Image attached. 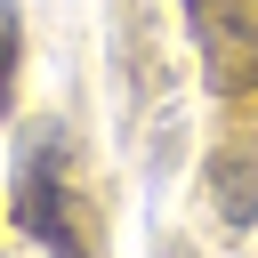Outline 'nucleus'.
<instances>
[{"label":"nucleus","instance_id":"nucleus-3","mask_svg":"<svg viewBox=\"0 0 258 258\" xmlns=\"http://www.w3.org/2000/svg\"><path fill=\"white\" fill-rule=\"evenodd\" d=\"M210 202L226 226H258V129H226L210 145V169H202Z\"/></svg>","mask_w":258,"mask_h":258},{"label":"nucleus","instance_id":"nucleus-4","mask_svg":"<svg viewBox=\"0 0 258 258\" xmlns=\"http://www.w3.org/2000/svg\"><path fill=\"white\" fill-rule=\"evenodd\" d=\"M16 56H24V16H16V0H0V121L16 105Z\"/></svg>","mask_w":258,"mask_h":258},{"label":"nucleus","instance_id":"nucleus-2","mask_svg":"<svg viewBox=\"0 0 258 258\" xmlns=\"http://www.w3.org/2000/svg\"><path fill=\"white\" fill-rule=\"evenodd\" d=\"M185 32L202 48L210 97H258V0H185Z\"/></svg>","mask_w":258,"mask_h":258},{"label":"nucleus","instance_id":"nucleus-1","mask_svg":"<svg viewBox=\"0 0 258 258\" xmlns=\"http://www.w3.org/2000/svg\"><path fill=\"white\" fill-rule=\"evenodd\" d=\"M8 226L24 242H40L48 258H97V218H89L64 121H32L16 137V153H8Z\"/></svg>","mask_w":258,"mask_h":258}]
</instances>
